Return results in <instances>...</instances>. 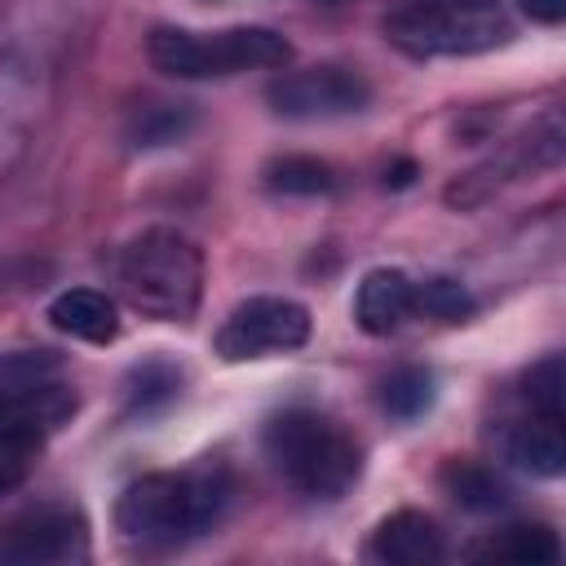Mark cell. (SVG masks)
Instances as JSON below:
<instances>
[{"instance_id": "obj_1", "label": "cell", "mask_w": 566, "mask_h": 566, "mask_svg": "<svg viewBox=\"0 0 566 566\" xmlns=\"http://www.w3.org/2000/svg\"><path fill=\"white\" fill-rule=\"evenodd\" d=\"M230 500V482L221 469H172V473H146L124 486L115 504V526L124 539L142 548H177L195 535H203Z\"/></svg>"}, {"instance_id": "obj_2", "label": "cell", "mask_w": 566, "mask_h": 566, "mask_svg": "<svg viewBox=\"0 0 566 566\" xmlns=\"http://www.w3.org/2000/svg\"><path fill=\"white\" fill-rule=\"evenodd\" d=\"M119 292L124 301L159 323H186L203 296V256L181 230H142L119 252Z\"/></svg>"}, {"instance_id": "obj_3", "label": "cell", "mask_w": 566, "mask_h": 566, "mask_svg": "<svg viewBox=\"0 0 566 566\" xmlns=\"http://www.w3.org/2000/svg\"><path fill=\"white\" fill-rule=\"evenodd\" d=\"M265 455L274 469L314 500L345 495L363 473L358 442L318 411H283L265 424Z\"/></svg>"}, {"instance_id": "obj_4", "label": "cell", "mask_w": 566, "mask_h": 566, "mask_svg": "<svg viewBox=\"0 0 566 566\" xmlns=\"http://www.w3.org/2000/svg\"><path fill=\"white\" fill-rule=\"evenodd\" d=\"M146 57L155 71L172 80H226L239 71L283 66L292 57V44L270 27H226V31L155 27L146 40Z\"/></svg>"}, {"instance_id": "obj_5", "label": "cell", "mask_w": 566, "mask_h": 566, "mask_svg": "<svg viewBox=\"0 0 566 566\" xmlns=\"http://www.w3.org/2000/svg\"><path fill=\"white\" fill-rule=\"evenodd\" d=\"M385 35L407 57H469L500 49L513 27L495 0H420L389 13Z\"/></svg>"}, {"instance_id": "obj_6", "label": "cell", "mask_w": 566, "mask_h": 566, "mask_svg": "<svg viewBox=\"0 0 566 566\" xmlns=\"http://www.w3.org/2000/svg\"><path fill=\"white\" fill-rule=\"evenodd\" d=\"M53 62L44 35L31 27H0V177L22 159L31 146L35 119L49 102Z\"/></svg>"}, {"instance_id": "obj_7", "label": "cell", "mask_w": 566, "mask_h": 566, "mask_svg": "<svg viewBox=\"0 0 566 566\" xmlns=\"http://www.w3.org/2000/svg\"><path fill=\"white\" fill-rule=\"evenodd\" d=\"M310 340V310L292 296H248L239 301L221 332H217V354L226 363H248L265 354H292Z\"/></svg>"}, {"instance_id": "obj_8", "label": "cell", "mask_w": 566, "mask_h": 566, "mask_svg": "<svg viewBox=\"0 0 566 566\" xmlns=\"http://www.w3.org/2000/svg\"><path fill=\"white\" fill-rule=\"evenodd\" d=\"M88 557V526L66 504H35L0 526V562L13 566H71Z\"/></svg>"}, {"instance_id": "obj_9", "label": "cell", "mask_w": 566, "mask_h": 566, "mask_svg": "<svg viewBox=\"0 0 566 566\" xmlns=\"http://www.w3.org/2000/svg\"><path fill=\"white\" fill-rule=\"evenodd\" d=\"M274 115L283 119H340L371 102V84L349 66H305L287 71L265 88Z\"/></svg>"}, {"instance_id": "obj_10", "label": "cell", "mask_w": 566, "mask_h": 566, "mask_svg": "<svg viewBox=\"0 0 566 566\" xmlns=\"http://www.w3.org/2000/svg\"><path fill=\"white\" fill-rule=\"evenodd\" d=\"M75 411V394L62 380L0 394V460H27L53 429H62Z\"/></svg>"}, {"instance_id": "obj_11", "label": "cell", "mask_w": 566, "mask_h": 566, "mask_svg": "<svg viewBox=\"0 0 566 566\" xmlns=\"http://www.w3.org/2000/svg\"><path fill=\"white\" fill-rule=\"evenodd\" d=\"M562 142H566V137H562V115L548 111L526 137L513 142V150H509L504 159H491V164L473 168L469 177H460V181L447 190V203H478V199L491 195V186H504V181H513V177H522V172H535V168H553V164L562 159Z\"/></svg>"}, {"instance_id": "obj_12", "label": "cell", "mask_w": 566, "mask_h": 566, "mask_svg": "<svg viewBox=\"0 0 566 566\" xmlns=\"http://www.w3.org/2000/svg\"><path fill=\"white\" fill-rule=\"evenodd\" d=\"M367 557L380 566H433L442 557V531L424 513H394L371 531Z\"/></svg>"}, {"instance_id": "obj_13", "label": "cell", "mask_w": 566, "mask_h": 566, "mask_svg": "<svg viewBox=\"0 0 566 566\" xmlns=\"http://www.w3.org/2000/svg\"><path fill=\"white\" fill-rule=\"evenodd\" d=\"M416 310V283L402 270H371L358 283L354 296V318L367 336H389L407 323V314Z\"/></svg>"}, {"instance_id": "obj_14", "label": "cell", "mask_w": 566, "mask_h": 566, "mask_svg": "<svg viewBox=\"0 0 566 566\" xmlns=\"http://www.w3.org/2000/svg\"><path fill=\"white\" fill-rule=\"evenodd\" d=\"M49 323L75 340H88V345H106L115 340L119 332V318H115V301L97 287H66L62 296H53L49 305Z\"/></svg>"}, {"instance_id": "obj_15", "label": "cell", "mask_w": 566, "mask_h": 566, "mask_svg": "<svg viewBox=\"0 0 566 566\" xmlns=\"http://www.w3.org/2000/svg\"><path fill=\"white\" fill-rule=\"evenodd\" d=\"M509 460L535 478H557L566 469V438H562V420H548V416H535L526 424H517L504 442Z\"/></svg>"}, {"instance_id": "obj_16", "label": "cell", "mask_w": 566, "mask_h": 566, "mask_svg": "<svg viewBox=\"0 0 566 566\" xmlns=\"http://www.w3.org/2000/svg\"><path fill=\"white\" fill-rule=\"evenodd\" d=\"M265 186L279 195H327L336 186V172L323 159L310 155H283L265 168Z\"/></svg>"}, {"instance_id": "obj_17", "label": "cell", "mask_w": 566, "mask_h": 566, "mask_svg": "<svg viewBox=\"0 0 566 566\" xmlns=\"http://www.w3.org/2000/svg\"><path fill=\"white\" fill-rule=\"evenodd\" d=\"M447 491L455 495V504L473 509V513H491V509H504L509 491L495 473H486L482 464H451L447 469Z\"/></svg>"}, {"instance_id": "obj_18", "label": "cell", "mask_w": 566, "mask_h": 566, "mask_svg": "<svg viewBox=\"0 0 566 566\" xmlns=\"http://www.w3.org/2000/svg\"><path fill=\"white\" fill-rule=\"evenodd\" d=\"M486 557H504V562H557L562 544L548 526H509L486 544Z\"/></svg>"}, {"instance_id": "obj_19", "label": "cell", "mask_w": 566, "mask_h": 566, "mask_svg": "<svg viewBox=\"0 0 566 566\" xmlns=\"http://www.w3.org/2000/svg\"><path fill=\"white\" fill-rule=\"evenodd\" d=\"M433 402V376L420 367H398L385 385H380V407L398 420H416L424 407Z\"/></svg>"}, {"instance_id": "obj_20", "label": "cell", "mask_w": 566, "mask_h": 566, "mask_svg": "<svg viewBox=\"0 0 566 566\" xmlns=\"http://www.w3.org/2000/svg\"><path fill=\"white\" fill-rule=\"evenodd\" d=\"M57 354L49 349H9L0 354V394H22L35 385L57 380Z\"/></svg>"}, {"instance_id": "obj_21", "label": "cell", "mask_w": 566, "mask_h": 566, "mask_svg": "<svg viewBox=\"0 0 566 566\" xmlns=\"http://www.w3.org/2000/svg\"><path fill=\"white\" fill-rule=\"evenodd\" d=\"M190 128V111L186 106H172V102H159V106H146L137 119H133V146H168L177 137H186Z\"/></svg>"}, {"instance_id": "obj_22", "label": "cell", "mask_w": 566, "mask_h": 566, "mask_svg": "<svg viewBox=\"0 0 566 566\" xmlns=\"http://www.w3.org/2000/svg\"><path fill=\"white\" fill-rule=\"evenodd\" d=\"M526 398H531V407H535L539 416L562 420V407H566V376H562V358H557V354H548L544 363L531 367V376H526Z\"/></svg>"}, {"instance_id": "obj_23", "label": "cell", "mask_w": 566, "mask_h": 566, "mask_svg": "<svg viewBox=\"0 0 566 566\" xmlns=\"http://www.w3.org/2000/svg\"><path fill=\"white\" fill-rule=\"evenodd\" d=\"M416 310L442 323H460L473 310V296L455 279H429V283H416Z\"/></svg>"}, {"instance_id": "obj_24", "label": "cell", "mask_w": 566, "mask_h": 566, "mask_svg": "<svg viewBox=\"0 0 566 566\" xmlns=\"http://www.w3.org/2000/svg\"><path fill=\"white\" fill-rule=\"evenodd\" d=\"M177 394V376L168 367H142L133 376V389H128V402L133 411H150L155 402H168Z\"/></svg>"}, {"instance_id": "obj_25", "label": "cell", "mask_w": 566, "mask_h": 566, "mask_svg": "<svg viewBox=\"0 0 566 566\" xmlns=\"http://www.w3.org/2000/svg\"><path fill=\"white\" fill-rule=\"evenodd\" d=\"M522 9L535 22H562L566 18V0H522Z\"/></svg>"}, {"instance_id": "obj_26", "label": "cell", "mask_w": 566, "mask_h": 566, "mask_svg": "<svg viewBox=\"0 0 566 566\" xmlns=\"http://www.w3.org/2000/svg\"><path fill=\"white\" fill-rule=\"evenodd\" d=\"M327 4H336V0H327Z\"/></svg>"}]
</instances>
